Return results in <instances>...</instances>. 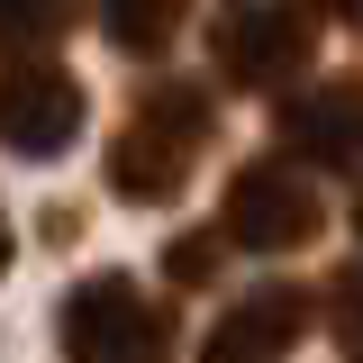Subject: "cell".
Segmentation results:
<instances>
[{"label":"cell","instance_id":"1","mask_svg":"<svg viewBox=\"0 0 363 363\" xmlns=\"http://www.w3.org/2000/svg\"><path fill=\"white\" fill-rule=\"evenodd\" d=\"M200 145H209V91L155 82L145 100H136V118L109 136L100 173H109V191H118V200H136V209H173L182 191H191Z\"/></svg>","mask_w":363,"mask_h":363},{"label":"cell","instance_id":"2","mask_svg":"<svg viewBox=\"0 0 363 363\" xmlns=\"http://www.w3.org/2000/svg\"><path fill=\"white\" fill-rule=\"evenodd\" d=\"M64 363H173V318L155 309V291L136 272H91L64 291Z\"/></svg>","mask_w":363,"mask_h":363},{"label":"cell","instance_id":"3","mask_svg":"<svg viewBox=\"0 0 363 363\" xmlns=\"http://www.w3.org/2000/svg\"><path fill=\"white\" fill-rule=\"evenodd\" d=\"M318 0H236L218 28H209V64L236 91H281L291 73L318 64Z\"/></svg>","mask_w":363,"mask_h":363},{"label":"cell","instance_id":"4","mask_svg":"<svg viewBox=\"0 0 363 363\" xmlns=\"http://www.w3.org/2000/svg\"><path fill=\"white\" fill-rule=\"evenodd\" d=\"M318 191L300 164H245V173L227 182V200H218V236L227 245H245V255H291V245H309L318 236Z\"/></svg>","mask_w":363,"mask_h":363},{"label":"cell","instance_id":"5","mask_svg":"<svg viewBox=\"0 0 363 363\" xmlns=\"http://www.w3.org/2000/svg\"><path fill=\"white\" fill-rule=\"evenodd\" d=\"M82 136V82L45 55H9L0 64V145H18L28 164H55Z\"/></svg>","mask_w":363,"mask_h":363},{"label":"cell","instance_id":"6","mask_svg":"<svg viewBox=\"0 0 363 363\" xmlns=\"http://www.w3.org/2000/svg\"><path fill=\"white\" fill-rule=\"evenodd\" d=\"M272 136L291 145V164H318V173H354L363 164V91L354 82H309L281 100Z\"/></svg>","mask_w":363,"mask_h":363},{"label":"cell","instance_id":"7","mask_svg":"<svg viewBox=\"0 0 363 363\" xmlns=\"http://www.w3.org/2000/svg\"><path fill=\"white\" fill-rule=\"evenodd\" d=\"M300 336H309V291H300V281H255V291H236V309L209 327L200 363H281Z\"/></svg>","mask_w":363,"mask_h":363},{"label":"cell","instance_id":"8","mask_svg":"<svg viewBox=\"0 0 363 363\" xmlns=\"http://www.w3.org/2000/svg\"><path fill=\"white\" fill-rule=\"evenodd\" d=\"M100 37L118 55H164L182 37V0H100Z\"/></svg>","mask_w":363,"mask_h":363},{"label":"cell","instance_id":"9","mask_svg":"<svg viewBox=\"0 0 363 363\" xmlns=\"http://www.w3.org/2000/svg\"><path fill=\"white\" fill-rule=\"evenodd\" d=\"M64 28H82V0H0V55H37Z\"/></svg>","mask_w":363,"mask_h":363},{"label":"cell","instance_id":"10","mask_svg":"<svg viewBox=\"0 0 363 363\" xmlns=\"http://www.w3.org/2000/svg\"><path fill=\"white\" fill-rule=\"evenodd\" d=\"M327 327H336V336L363 354V264H345L336 281H327Z\"/></svg>","mask_w":363,"mask_h":363},{"label":"cell","instance_id":"11","mask_svg":"<svg viewBox=\"0 0 363 363\" xmlns=\"http://www.w3.org/2000/svg\"><path fill=\"white\" fill-rule=\"evenodd\" d=\"M218 264H227V236L209 227V236H182L173 255H164V281H209Z\"/></svg>","mask_w":363,"mask_h":363},{"label":"cell","instance_id":"12","mask_svg":"<svg viewBox=\"0 0 363 363\" xmlns=\"http://www.w3.org/2000/svg\"><path fill=\"white\" fill-rule=\"evenodd\" d=\"M327 18H345V28H363V0H327Z\"/></svg>","mask_w":363,"mask_h":363},{"label":"cell","instance_id":"13","mask_svg":"<svg viewBox=\"0 0 363 363\" xmlns=\"http://www.w3.org/2000/svg\"><path fill=\"white\" fill-rule=\"evenodd\" d=\"M0 272H9V218H0Z\"/></svg>","mask_w":363,"mask_h":363},{"label":"cell","instance_id":"14","mask_svg":"<svg viewBox=\"0 0 363 363\" xmlns=\"http://www.w3.org/2000/svg\"><path fill=\"white\" fill-rule=\"evenodd\" d=\"M354 227H363V200H354Z\"/></svg>","mask_w":363,"mask_h":363},{"label":"cell","instance_id":"15","mask_svg":"<svg viewBox=\"0 0 363 363\" xmlns=\"http://www.w3.org/2000/svg\"><path fill=\"white\" fill-rule=\"evenodd\" d=\"M354 363H363V354H354Z\"/></svg>","mask_w":363,"mask_h":363}]
</instances>
